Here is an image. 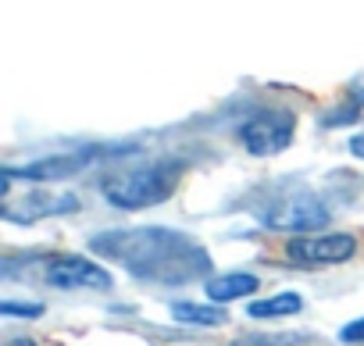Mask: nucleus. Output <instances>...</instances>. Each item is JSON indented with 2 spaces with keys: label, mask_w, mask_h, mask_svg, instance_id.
<instances>
[{
  "label": "nucleus",
  "mask_w": 364,
  "mask_h": 346,
  "mask_svg": "<svg viewBox=\"0 0 364 346\" xmlns=\"http://www.w3.org/2000/svg\"><path fill=\"white\" fill-rule=\"evenodd\" d=\"M360 107H364V93H357L350 107H339V111H332V114L325 118V125L332 129V125H346V121H357V114H360Z\"/></svg>",
  "instance_id": "nucleus-12"
},
{
  "label": "nucleus",
  "mask_w": 364,
  "mask_h": 346,
  "mask_svg": "<svg viewBox=\"0 0 364 346\" xmlns=\"http://www.w3.org/2000/svg\"><path fill=\"white\" fill-rule=\"evenodd\" d=\"M171 318L175 321H186V325H208V328H215V325H225V310L222 307H200V303H171Z\"/></svg>",
  "instance_id": "nucleus-10"
},
{
  "label": "nucleus",
  "mask_w": 364,
  "mask_h": 346,
  "mask_svg": "<svg viewBox=\"0 0 364 346\" xmlns=\"http://www.w3.org/2000/svg\"><path fill=\"white\" fill-rule=\"evenodd\" d=\"M339 339H343V342H364V318L343 325V328H339Z\"/></svg>",
  "instance_id": "nucleus-14"
},
{
  "label": "nucleus",
  "mask_w": 364,
  "mask_h": 346,
  "mask_svg": "<svg viewBox=\"0 0 364 346\" xmlns=\"http://www.w3.org/2000/svg\"><path fill=\"white\" fill-rule=\"evenodd\" d=\"M93 254H104L118 261L125 271L146 282L161 286H182L211 271L208 250L178 229H118V232H100L90 239Z\"/></svg>",
  "instance_id": "nucleus-1"
},
{
  "label": "nucleus",
  "mask_w": 364,
  "mask_h": 346,
  "mask_svg": "<svg viewBox=\"0 0 364 346\" xmlns=\"http://www.w3.org/2000/svg\"><path fill=\"white\" fill-rule=\"evenodd\" d=\"M289 261L296 264H343L357 254V239L350 232H328V236H296L286 247Z\"/></svg>",
  "instance_id": "nucleus-5"
},
{
  "label": "nucleus",
  "mask_w": 364,
  "mask_h": 346,
  "mask_svg": "<svg viewBox=\"0 0 364 346\" xmlns=\"http://www.w3.org/2000/svg\"><path fill=\"white\" fill-rule=\"evenodd\" d=\"M43 279L58 289H107L111 286V275L97 261L72 257V254L50 257L47 268H43Z\"/></svg>",
  "instance_id": "nucleus-6"
},
{
  "label": "nucleus",
  "mask_w": 364,
  "mask_h": 346,
  "mask_svg": "<svg viewBox=\"0 0 364 346\" xmlns=\"http://www.w3.org/2000/svg\"><path fill=\"white\" fill-rule=\"evenodd\" d=\"M178 183V164L171 161H157L136 171H118V175L104 179V197L107 204L122 207V211H139V207H154L161 200H168L175 193Z\"/></svg>",
  "instance_id": "nucleus-2"
},
{
  "label": "nucleus",
  "mask_w": 364,
  "mask_h": 346,
  "mask_svg": "<svg viewBox=\"0 0 364 346\" xmlns=\"http://www.w3.org/2000/svg\"><path fill=\"white\" fill-rule=\"evenodd\" d=\"M257 289H261V282H257V275H250V271H232V275H222V279H211V282H208V296H211L215 303H229V300L250 296V293H257Z\"/></svg>",
  "instance_id": "nucleus-9"
},
{
  "label": "nucleus",
  "mask_w": 364,
  "mask_h": 346,
  "mask_svg": "<svg viewBox=\"0 0 364 346\" xmlns=\"http://www.w3.org/2000/svg\"><path fill=\"white\" fill-rule=\"evenodd\" d=\"M0 310H4L8 318H15V314H22V318H40V314H43L40 303H11V300L0 303Z\"/></svg>",
  "instance_id": "nucleus-13"
},
{
  "label": "nucleus",
  "mask_w": 364,
  "mask_h": 346,
  "mask_svg": "<svg viewBox=\"0 0 364 346\" xmlns=\"http://www.w3.org/2000/svg\"><path fill=\"white\" fill-rule=\"evenodd\" d=\"M79 200L75 197H54V193H36V197H26V211H15L8 215V222H36V218H47V215H68L75 211Z\"/></svg>",
  "instance_id": "nucleus-8"
},
{
  "label": "nucleus",
  "mask_w": 364,
  "mask_h": 346,
  "mask_svg": "<svg viewBox=\"0 0 364 346\" xmlns=\"http://www.w3.org/2000/svg\"><path fill=\"white\" fill-rule=\"evenodd\" d=\"M350 153H353V157H360V161H364V132H360V136H353V139H350Z\"/></svg>",
  "instance_id": "nucleus-15"
},
{
  "label": "nucleus",
  "mask_w": 364,
  "mask_h": 346,
  "mask_svg": "<svg viewBox=\"0 0 364 346\" xmlns=\"http://www.w3.org/2000/svg\"><path fill=\"white\" fill-rule=\"evenodd\" d=\"M100 150H75V153H61V157H43L36 164H29L22 175L26 179H68L75 171H82Z\"/></svg>",
  "instance_id": "nucleus-7"
},
{
  "label": "nucleus",
  "mask_w": 364,
  "mask_h": 346,
  "mask_svg": "<svg viewBox=\"0 0 364 346\" xmlns=\"http://www.w3.org/2000/svg\"><path fill=\"white\" fill-rule=\"evenodd\" d=\"M261 222L275 232H314L328 222V207L314 193H286L261 211Z\"/></svg>",
  "instance_id": "nucleus-3"
},
{
  "label": "nucleus",
  "mask_w": 364,
  "mask_h": 346,
  "mask_svg": "<svg viewBox=\"0 0 364 346\" xmlns=\"http://www.w3.org/2000/svg\"><path fill=\"white\" fill-rule=\"evenodd\" d=\"M300 307H304V300L296 293H279V296H268V300H254L250 318H286V314H296Z\"/></svg>",
  "instance_id": "nucleus-11"
},
{
  "label": "nucleus",
  "mask_w": 364,
  "mask_h": 346,
  "mask_svg": "<svg viewBox=\"0 0 364 346\" xmlns=\"http://www.w3.org/2000/svg\"><path fill=\"white\" fill-rule=\"evenodd\" d=\"M293 132H296V118L289 111H261V114H254L240 125L243 146L257 157H272V153L286 150Z\"/></svg>",
  "instance_id": "nucleus-4"
}]
</instances>
